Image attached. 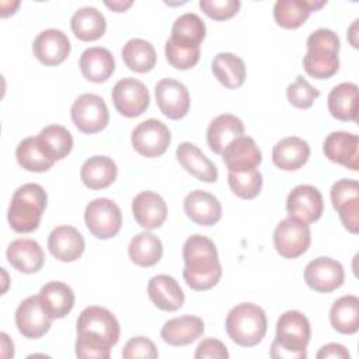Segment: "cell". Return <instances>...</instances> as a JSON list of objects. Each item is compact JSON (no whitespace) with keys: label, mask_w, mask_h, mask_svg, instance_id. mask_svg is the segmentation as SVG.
<instances>
[{"label":"cell","mask_w":359,"mask_h":359,"mask_svg":"<svg viewBox=\"0 0 359 359\" xmlns=\"http://www.w3.org/2000/svg\"><path fill=\"white\" fill-rule=\"evenodd\" d=\"M76 331V356L84 359H108L121 335L116 317L101 306L86 307L77 318Z\"/></svg>","instance_id":"cell-1"},{"label":"cell","mask_w":359,"mask_h":359,"mask_svg":"<svg viewBox=\"0 0 359 359\" xmlns=\"http://www.w3.org/2000/svg\"><path fill=\"white\" fill-rule=\"evenodd\" d=\"M184 271L187 285L194 290H208L216 286L222 278V264L215 243L201 234L188 237L182 247Z\"/></svg>","instance_id":"cell-2"},{"label":"cell","mask_w":359,"mask_h":359,"mask_svg":"<svg viewBox=\"0 0 359 359\" xmlns=\"http://www.w3.org/2000/svg\"><path fill=\"white\" fill-rule=\"evenodd\" d=\"M310 335V321L303 313L285 311L276 321V337L271 345V356L273 359H304Z\"/></svg>","instance_id":"cell-3"},{"label":"cell","mask_w":359,"mask_h":359,"mask_svg":"<svg viewBox=\"0 0 359 359\" xmlns=\"http://www.w3.org/2000/svg\"><path fill=\"white\" fill-rule=\"evenodd\" d=\"M48 205L45 189L35 182L18 187L11 198L7 220L17 233H31L38 229L41 217Z\"/></svg>","instance_id":"cell-4"},{"label":"cell","mask_w":359,"mask_h":359,"mask_svg":"<svg viewBox=\"0 0 359 359\" xmlns=\"http://www.w3.org/2000/svg\"><path fill=\"white\" fill-rule=\"evenodd\" d=\"M338 35L328 28H318L307 38V52L303 57L306 73L314 79H330L339 69Z\"/></svg>","instance_id":"cell-5"},{"label":"cell","mask_w":359,"mask_h":359,"mask_svg":"<svg viewBox=\"0 0 359 359\" xmlns=\"http://www.w3.org/2000/svg\"><path fill=\"white\" fill-rule=\"evenodd\" d=\"M224 327L230 339L237 345L255 346L266 334V314L254 303H240L229 311Z\"/></svg>","instance_id":"cell-6"},{"label":"cell","mask_w":359,"mask_h":359,"mask_svg":"<svg viewBox=\"0 0 359 359\" xmlns=\"http://www.w3.org/2000/svg\"><path fill=\"white\" fill-rule=\"evenodd\" d=\"M84 222L94 237L108 240L119 233L122 226V212L114 201L108 198H97L86 206Z\"/></svg>","instance_id":"cell-7"},{"label":"cell","mask_w":359,"mask_h":359,"mask_svg":"<svg viewBox=\"0 0 359 359\" xmlns=\"http://www.w3.org/2000/svg\"><path fill=\"white\" fill-rule=\"evenodd\" d=\"M311 243L310 226L294 217L280 220L273 231V245L276 252L286 259L303 255Z\"/></svg>","instance_id":"cell-8"},{"label":"cell","mask_w":359,"mask_h":359,"mask_svg":"<svg viewBox=\"0 0 359 359\" xmlns=\"http://www.w3.org/2000/svg\"><path fill=\"white\" fill-rule=\"evenodd\" d=\"M70 116L74 126L87 135L101 132L109 122V112L105 101L91 93L79 95L72 108Z\"/></svg>","instance_id":"cell-9"},{"label":"cell","mask_w":359,"mask_h":359,"mask_svg":"<svg viewBox=\"0 0 359 359\" xmlns=\"http://www.w3.org/2000/svg\"><path fill=\"white\" fill-rule=\"evenodd\" d=\"M130 142L139 154L154 158L165 153L171 142V133L165 123L150 118L140 122L132 130Z\"/></svg>","instance_id":"cell-10"},{"label":"cell","mask_w":359,"mask_h":359,"mask_svg":"<svg viewBox=\"0 0 359 359\" xmlns=\"http://www.w3.org/2000/svg\"><path fill=\"white\" fill-rule=\"evenodd\" d=\"M111 98L115 109L126 118L142 115L150 104L147 87L133 77H125L116 81L111 93Z\"/></svg>","instance_id":"cell-11"},{"label":"cell","mask_w":359,"mask_h":359,"mask_svg":"<svg viewBox=\"0 0 359 359\" xmlns=\"http://www.w3.org/2000/svg\"><path fill=\"white\" fill-rule=\"evenodd\" d=\"M331 202L344 227L356 234L359 231V184L356 180L342 178L332 184Z\"/></svg>","instance_id":"cell-12"},{"label":"cell","mask_w":359,"mask_h":359,"mask_svg":"<svg viewBox=\"0 0 359 359\" xmlns=\"http://www.w3.org/2000/svg\"><path fill=\"white\" fill-rule=\"evenodd\" d=\"M345 279L344 266L330 257L311 259L304 268V280L310 289L318 293H331L342 286Z\"/></svg>","instance_id":"cell-13"},{"label":"cell","mask_w":359,"mask_h":359,"mask_svg":"<svg viewBox=\"0 0 359 359\" xmlns=\"http://www.w3.org/2000/svg\"><path fill=\"white\" fill-rule=\"evenodd\" d=\"M15 325L20 334L28 339L43 337L52 325V318L45 311L39 294L28 296L15 310Z\"/></svg>","instance_id":"cell-14"},{"label":"cell","mask_w":359,"mask_h":359,"mask_svg":"<svg viewBox=\"0 0 359 359\" xmlns=\"http://www.w3.org/2000/svg\"><path fill=\"white\" fill-rule=\"evenodd\" d=\"M286 210L289 217H294L307 224L317 222L324 210L321 192L309 184L294 187L286 199Z\"/></svg>","instance_id":"cell-15"},{"label":"cell","mask_w":359,"mask_h":359,"mask_svg":"<svg viewBox=\"0 0 359 359\" xmlns=\"http://www.w3.org/2000/svg\"><path fill=\"white\" fill-rule=\"evenodd\" d=\"M156 102L163 115L170 119H181L188 114L191 98L188 88L178 80L161 79L154 88Z\"/></svg>","instance_id":"cell-16"},{"label":"cell","mask_w":359,"mask_h":359,"mask_svg":"<svg viewBox=\"0 0 359 359\" xmlns=\"http://www.w3.org/2000/svg\"><path fill=\"white\" fill-rule=\"evenodd\" d=\"M70 48L67 35L56 28H48L39 32L32 43L34 56L45 66L63 63L70 53Z\"/></svg>","instance_id":"cell-17"},{"label":"cell","mask_w":359,"mask_h":359,"mask_svg":"<svg viewBox=\"0 0 359 359\" xmlns=\"http://www.w3.org/2000/svg\"><path fill=\"white\" fill-rule=\"evenodd\" d=\"M223 161L231 172H247L257 170L262 161V154L255 140L250 136H240L230 142L222 153Z\"/></svg>","instance_id":"cell-18"},{"label":"cell","mask_w":359,"mask_h":359,"mask_svg":"<svg viewBox=\"0 0 359 359\" xmlns=\"http://www.w3.org/2000/svg\"><path fill=\"white\" fill-rule=\"evenodd\" d=\"M359 137L355 133L337 130L331 132L324 143L323 151L325 157L337 164L344 165L352 171L359 170V154H358Z\"/></svg>","instance_id":"cell-19"},{"label":"cell","mask_w":359,"mask_h":359,"mask_svg":"<svg viewBox=\"0 0 359 359\" xmlns=\"http://www.w3.org/2000/svg\"><path fill=\"white\" fill-rule=\"evenodd\" d=\"M50 254L62 262L77 261L86 248L84 237L73 226H57L48 237Z\"/></svg>","instance_id":"cell-20"},{"label":"cell","mask_w":359,"mask_h":359,"mask_svg":"<svg viewBox=\"0 0 359 359\" xmlns=\"http://www.w3.org/2000/svg\"><path fill=\"white\" fill-rule=\"evenodd\" d=\"M132 213L139 226L146 230H153L165 222L167 203L158 194L143 191L133 198Z\"/></svg>","instance_id":"cell-21"},{"label":"cell","mask_w":359,"mask_h":359,"mask_svg":"<svg viewBox=\"0 0 359 359\" xmlns=\"http://www.w3.org/2000/svg\"><path fill=\"white\" fill-rule=\"evenodd\" d=\"M187 216L199 226H213L222 219V205L219 199L202 189L191 191L184 199Z\"/></svg>","instance_id":"cell-22"},{"label":"cell","mask_w":359,"mask_h":359,"mask_svg":"<svg viewBox=\"0 0 359 359\" xmlns=\"http://www.w3.org/2000/svg\"><path fill=\"white\" fill-rule=\"evenodd\" d=\"M205 331L203 320L196 316L174 317L164 323L160 331L161 339L171 346H185L195 342Z\"/></svg>","instance_id":"cell-23"},{"label":"cell","mask_w":359,"mask_h":359,"mask_svg":"<svg viewBox=\"0 0 359 359\" xmlns=\"http://www.w3.org/2000/svg\"><path fill=\"white\" fill-rule=\"evenodd\" d=\"M6 257L11 266L22 273H35L45 262L42 247L32 238H17L11 241L7 247Z\"/></svg>","instance_id":"cell-24"},{"label":"cell","mask_w":359,"mask_h":359,"mask_svg":"<svg viewBox=\"0 0 359 359\" xmlns=\"http://www.w3.org/2000/svg\"><path fill=\"white\" fill-rule=\"evenodd\" d=\"M177 160L182 165V168L198 178L199 181L213 184L217 181L219 172L213 161H210L199 147H196L191 142H182L178 144Z\"/></svg>","instance_id":"cell-25"},{"label":"cell","mask_w":359,"mask_h":359,"mask_svg":"<svg viewBox=\"0 0 359 359\" xmlns=\"http://www.w3.org/2000/svg\"><path fill=\"white\" fill-rule=\"evenodd\" d=\"M325 4V0H278L273 6V18L279 27L294 29L307 21L311 11Z\"/></svg>","instance_id":"cell-26"},{"label":"cell","mask_w":359,"mask_h":359,"mask_svg":"<svg viewBox=\"0 0 359 359\" xmlns=\"http://www.w3.org/2000/svg\"><path fill=\"white\" fill-rule=\"evenodd\" d=\"M147 294L153 304L163 311H175L182 307L185 296L180 283L170 275H156L147 283Z\"/></svg>","instance_id":"cell-27"},{"label":"cell","mask_w":359,"mask_h":359,"mask_svg":"<svg viewBox=\"0 0 359 359\" xmlns=\"http://www.w3.org/2000/svg\"><path fill=\"white\" fill-rule=\"evenodd\" d=\"M79 67L86 80L104 83L115 70V59L107 48L91 46L80 55Z\"/></svg>","instance_id":"cell-28"},{"label":"cell","mask_w":359,"mask_h":359,"mask_svg":"<svg viewBox=\"0 0 359 359\" xmlns=\"http://www.w3.org/2000/svg\"><path fill=\"white\" fill-rule=\"evenodd\" d=\"M310 157V146L299 136L280 139L272 150L273 164L283 171H294L303 167Z\"/></svg>","instance_id":"cell-29"},{"label":"cell","mask_w":359,"mask_h":359,"mask_svg":"<svg viewBox=\"0 0 359 359\" xmlns=\"http://www.w3.org/2000/svg\"><path fill=\"white\" fill-rule=\"evenodd\" d=\"M244 135V123L240 118L231 114L217 115L208 126L206 142L210 150L222 154L226 146L234 139Z\"/></svg>","instance_id":"cell-30"},{"label":"cell","mask_w":359,"mask_h":359,"mask_svg":"<svg viewBox=\"0 0 359 359\" xmlns=\"http://www.w3.org/2000/svg\"><path fill=\"white\" fill-rule=\"evenodd\" d=\"M39 297L52 320L66 317L74 306V292L67 283L57 280L43 285L39 290Z\"/></svg>","instance_id":"cell-31"},{"label":"cell","mask_w":359,"mask_h":359,"mask_svg":"<svg viewBox=\"0 0 359 359\" xmlns=\"http://www.w3.org/2000/svg\"><path fill=\"white\" fill-rule=\"evenodd\" d=\"M116 163L108 156H93L84 161L80 170V178L90 189L109 187L116 180Z\"/></svg>","instance_id":"cell-32"},{"label":"cell","mask_w":359,"mask_h":359,"mask_svg":"<svg viewBox=\"0 0 359 359\" xmlns=\"http://www.w3.org/2000/svg\"><path fill=\"white\" fill-rule=\"evenodd\" d=\"M70 27L77 39L88 42L95 41L105 34L107 20L98 8L87 6L74 11L70 18Z\"/></svg>","instance_id":"cell-33"},{"label":"cell","mask_w":359,"mask_h":359,"mask_svg":"<svg viewBox=\"0 0 359 359\" xmlns=\"http://www.w3.org/2000/svg\"><path fill=\"white\" fill-rule=\"evenodd\" d=\"M331 116L338 121H356L358 118V86L341 83L335 86L327 98Z\"/></svg>","instance_id":"cell-34"},{"label":"cell","mask_w":359,"mask_h":359,"mask_svg":"<svg viewBox=\"0 0 359 359\" xmlns=\"http://www.w3.org/2000/svg\"><path fill=\"white\" fill-rule=\"evenodd\" d=\"M330 323L335 331L352 335L359 330V297L346 294L335 300L330 310Z\"/></svg>","instance_id":"cell-35"},{"label":"cell","mask_w":359,"mask_h":359,"mask_svg":"<svg viewBox=\"0 0 359 359\" xmlns=\"http://www.w3.org/2000/svg\"><path fill=\"white\" fill-rule=\"evenodd\" d=\"M212 73L226 88L241 87L247 74L243 59L230 52H220L213 57Z\"/></svg>","instance_id":"cell-36"},{"label":"cell","mask_w":359,"mask_h":359,"mask_svg":"<svg viewBox=\"0 0 359 359\" xmlns=\"http://www.w3.org/2000/svg\"><path fill=\"white\" fill-rule=\"evenodd\" d=\"M128 254L135 265L153 266L163 257L161 240L150 231H140L130 240Z\"/></svg>","instance_id":"cell-37"},{"label":"cell","mask_w":359,"mask_h":359,"mask_svg":"<svg viewBox=\"0 0 359 359\" xmlns=\"http://www.w3.org/2000/svg\"><path fill=\"white\" fill-rule=\"evenodd\" d=\"M15 157L18 164L24 170L32 171V172L48 171L56 163L43 150L36 136H29L22 139L15 149Z\"/></svg>","instance_id":"cell-38"},{"label":"cell","mask_w":359,"mask_h":359,"mask_svg":"<svg viewBox=\"0 0 359 359\" xmlns=\"http://www.w3.org/2000/svg\"><path fill=\"white\" fill-rule=\"evenodd\" d=\"M122 59L126 67L136 73H147L156 66L154 46L142 38L129 39L122 48Z\"/></svg>","instance_id":"cell-39"},{"label":"cell","mask_w":359,"mask_h":359,"mask_svg":"<svg viewBox=\"0 0 359 359\" xmlns=\"http://www.w3.org/2000/svg\"><path fill=\"white\" fill-rule=\"evenodd\" d=\"M205 35L206 27L202 18L195 13H185L174 21L170 39L178 45L201 46Z\"/></svg>","instance_id":"cell-40"},{"label":"cell","mask_w":359,"mask_h":359,"mask_svg":"<svg viewBox=\"0 0 359 359\" xmlns=\"http://www.w3.org/2000/svg\"><path fill=\"white\" fill-rule=\"evenodd\" d=\"M43 150L55 161L63 160L73 149V136L62 125H48L36 136Z\"/></svg>","instance_id":"cell-41"},{"label":"cell","mask_w":359,"mask_h":359,"mask_svg":"<svg viewBox=\"0 0 359 359\" xmlns=\"http://www.w3.org/2000/svg\"><path fill=\"white\" fill-rule=\"evenodd\" d=\"M229 187L241 199H254L262 188V174L258 170L247 172H231L227 175Z\"/></svg>","instance_id":"cell-42"},{"label":"cell","mask_w":359,"mask_h":359,"mask_svg":"<svg viewBox=\"0 0 359 359\" xmlns=\"http://www.w3.org/2000/svg\"><path fill=\"white\" fill-rule=\"evenodd\" d=\"M165 57L168 63L178 70L192 69L201 56V46H185L172 42L170 38L165 42Z\"/></svg>","instance_id":"cell-43"},{"label":"cell","mask_w":359,"mask_h":359,"mask_svg":"<svg viewBox=\"0 0 359 359\" xmlns=\"http://www.w3.org/2000/svg\"><path fill=\"white\" fill-rule=\"evenodd\" d=\"M286 97L293 107L307 109L320 97V91L316 87H313L303 76L299 74L296 80L287 86Z\"/></svg>","instance_id":"cell-44"},{"label":"cell","mask_w":359,"mask_h":359,"mask_svg":"<svg viewBox=\"0 0 359 359\" xmlns=\"http://www.w3.org/2000/svg\"><path fill=\"white\" fill-rule=\"evenodd\" d=\"M238 0H201L199 8L216 21H224L234 17L240 10Z\"/></svg>","instance_id":"cell-45"},{"label":"cell","mask_w":359,"mask_h":359,"mask_svg":"<svg viewBox=\"0 0 359 359\" xmlns=\"http://www.w3.org/2000/svg\"><path fill=\"white\" fill-rule=\"evenodd\" d=\"M157 356H158V351L154 342L142 335L130 338L122 349V358L125 359H136V358L156 359Z\"/></svg>","instance_id":"cell-46"},{"label":"cell","mask_w":359,"mask_h":359,"mask_svg":"<svg viewBox=\"0 0 359 359\" xmlns=\"http://www.w3.org/2000/svg\"><path fill=\"white\" fill-rule=\"evenodd\" d=\"M194 356L195 359H227L229 351L220 339L206 338L198 345Z\"/></svg>","instance_id":"cell-47"},{"label":"cell","mask_w":359,"mask_h":359,"mask_svg":"<svg viewBox=\"0 0 359 359\" xmlns=\"http://www.w3.org/2000/svg\"><path fill=\"white\" fill-rule=\"evenodd\" d=\"M316 356H317V359H328V358L349 359V352L344 345L337 344V342H331V344H327V345L321 346V349L317 352Z\"/></svg>","instance_id":"cell-48"},{"label":"cell","mask_w":359,"mask_h":359,"mask_svg":"<svg viewBox=\"0 0 359 359\" xmlns=\"http://www.w3.org/2000/svg\"><path fill=\"white\" fill-rule=\"evenodd\" d=\"M108 8H111L115 13H123L126 11L133 3L132 1H125V0H114V1H105L104 3Z\"/></svg>","instance_id":"cell-49"},{"label":"cell","mask_w":359,"mask_h":359,"mask_svg":"<svg viewBox=\"0 0 359 359\" xmlns=\"http://www.w3.org/2000/svg\"><path fill=\"white\" fill-rule=\"evenodd\" d=\"M358 20L353 21V24L351 25V28L348 29V38H349V42L353 48H358V42L355 41V36H356V31H358Z\"/></svg>","instance_id":"cell-50"}]
</instances>
